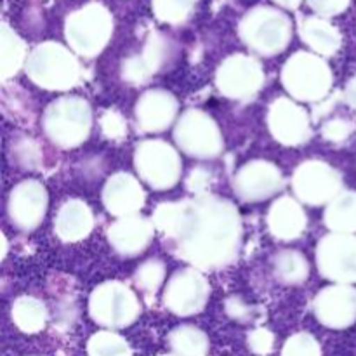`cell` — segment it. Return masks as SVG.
<instances>
[{
    "instance_id": "obj_1",
    "label": "cell",
    "mask_w": 356,
    "mask_h": 356,
    "mask_svg": "<svg viewBox=\"0 0 356 356\" xmlns=\"http://www.w3.org/2000/svg\"><path fill=\"white\" fill-rule=\"evenodd\" d=\"M323 266L329 278L356 282V238L355 236H334L327 240L322 250Z\"/></svg>"
},
{
    "instance_id": "obj_2",
    "label": "cell",
    "mask_w": 356,
    "mask_h": 356,
    "mask_svg": "<svg viewBox=\"0 0 356 356\" xmlns=\"http://www.w3.org/2000/svg\"><path fill=\"white\" fill-rule=\"evenodd\" d=\"M318 316L329 327H348L356 320L355 289H329L318 298Z\"/></svg>"
},
{
    "instance_id": "obj_3",
    "label": "cell",
    "mask_w": 356,
    "mask_h": 356,
    "mask_svg": "<svg viewBox=\"0 0 356 356\" xmlns=\"http://www.w3.org/2000/svg\"><path fill=\"white\" fill-rule=\"evenodd\" d=\"M257 19L259 21L252 17V24L256 26L252 28V44L263 52H273L277 49H282V45L287 42L285 40L287 38V21H285V17H282L280 14H271L270 16V14L263 13Z\"/></svg>"
},
{
    "instance_id": "obj_4",
    "label": "cell",
    "mask_w": 356,
    "mask_h": 356,
    "mask_svg": "<svg viewBox=\"0 0 356 356\" xmlns=\"http://www.w3.org/2000/svg\"><path fill=\"white\" fill-rule=\"evenodd\" d=\"M275 113V134L280 136L278 139L285 143H298L302 141V136L305 132L308 134V129H306V124L308 122L305 120L302 113L299 111V108L291 106L287 103H278L277 106L273 108Z\"/></svg>"
},
{
    "instance_id": "obj_5",
    "label": "cell",
    "mask_w": 356,
    "mask_h": 356,
    "mask_svg": "<svg viewBox=\"0 0 356 356\" xmlns=\"http://www.w3.org/2000/svg\"><path fill=\"white\" fill-rule=\"evenodd\" d=\"M106 200L110 205L108 209L113 212L134 211L143 202L141 188L136 186L131 177H115L113 183L108 184Z\"/></svg>"
},
{
    "instance_id": "obj_6",
    "label": "cell",
    "mask_w": 356,
    "mask_h": 356,
    "mask_svg": "<svg viewBox=\"0 0 356 356\" xmlns=\"http://www.w3.org/2000/svg\"><path fill=\"white\" fill-rule=\"evenodd\" d=\"M170 346L177 356H205L207 353V341L204 334L188 327L176 330L170 336Z\"/></svg>"
},
{
    "instance_id": "obj_7",
    "label": "cell",
    "mask_w": 356,
    "mask_h": 356,
    "mask_svg": "<svg viewBox=\"0 0 356 356\" xmlns=\"http://www.w3.org/2000/svg\"><path fill=\"white\" fill-rule=\"evenodd\" d=\"M329 225L341 232H356V195L341 197L329 211Z\"/></svg>"
},
{
    "instance_id": "obj_8",
    "label": "cell",
    "mask_w": 356,
    "mask_h": 356,
    "mask_svg": "<svg viewBox=\"0 0 356 356\" xmlns=\"http://www.w3.org/2000/svg\"><path fill=\"white\" fill-rule=\"evenodd\" d=\"M284 202L275 205L273 218H271V225L275 226V233L277 236H282V238H294L298 236L299 229H301V225H296L292 221H301V216H299L298 205L292 204V202L287 200V209H284Z\"/></svg>"
},
{
    "instance_id": "obj_9",
    "label": "cell",
    "mask_w": 356,
    "mask_h": 356,
    "mask_svg": "<svg viewBox=\"0 0 356 356\" xmlns=\"http://www.w3.org/2000/svg\"><path fill=\"white\" fill-rule=\"evenodd\" d=\"M308 37V42L315 45V49L325 52H334L339 45V35L336 30L329 26V24L318 23V21H312L308 23V28L305 30V38Z\"/></svg>"
},
{
    "instance_id": "obj_10",
    "label": "cell",
    "mask_w": 356,
    "mask_h": 356,
    "mask_svg": "<svg viewBox=\"0 0 356 356\" xmlns=\"http://www.w3.org/2000/svg\"><path fill=\"white\" fill-rule=\"evenodd\" d=\"M90 356H131L127 343L113 334H97L89 343Z\"/></svg>"
},
{
    "instance_id": "obj_11",
    "label": "cell",
    "mask_w": 356,
    "mask_h": 356,
    "mask_svg": "<svg viewBox=\"0 0 356 356\" xmlns=\"http://www.w3.org/2000/svg\"><path fill=\"white\" fill-rule=\"evenodd\" d=\"M282 356H320V348L309 336H296L285 344Z\"/></svg>"
},
{
    "instance_id": "obj_12",
    "label": "cell",
    "mask_w": 356,
    "mask_h": 356,
    "mask_svg": "<svg viewBox=\"0 0 356 356\" xmlns=\"http://www.w3.org/2000/svg\"><path fill=\"white\" fill-rule=\"evenodd\" d=\"M156 9L162 17H169V21L179 19L190 9V0H159Z\"/></svg>"
},
{
    "instance_id": "obj_13",
    "label": "cell",
    "mask_w": 356,
    "mask_h": 356,
    "mask_svg": "<svg viewBox=\"0 0 356 356\" xmlns=\"http://www.w3.org/2000/svg\"><path fill=\"white\" fill-rule=\"evenodd\" d=\"M350 0H312L313 7L318 10H323L327 14H337L348 6Z\"/></svg>"
},
{
    "instance_id": "obj_14",
    "label": "cell",
    "mask_w": 356,
    "mask_h": 356,
    "mask_svg": "<svg viewBox=\"0 0 356 356\" xmlns=\"http://www.w3.org/2000/svg\"><path fill=\"white\" fill-rule=\"evenodd\" d=\"M250 346H252L254 351L264 355L271 350V337L270 334L264 332V330H259L257 334H254L252 339H250Z\"/></svg>"
},
{
    "instance_id": "obj_15",
    "label": "cell",
    "mask_w": 356,
    "mask_h": 356,
    "mask_svg": "<svg viewBox=\"0 0 356 356\" xmlns=\"http://www.w3.org/2000/svg\"><path fill=\"white\" fill-rule=\"evenodd\" d=\"M348 97H350L351 104L356 106V79L350 83V89H348Z\"/></svg>"
},
{
    "instance_id": "obj_16",
    "label": "cell",
    "mask_w": 356,
    "mask_h": 356,
    "mask_svg": "<svg viewBox=\"0 0 356 356\" xmlns=\"http://www.w3.org/2000/svg\"><path fill=\"white\" fill-rule=\"evenodd\" d=\"M280 2L285 3V6H289V7H294L299 0H280Z\"/></svg>"
}]
</instances>
